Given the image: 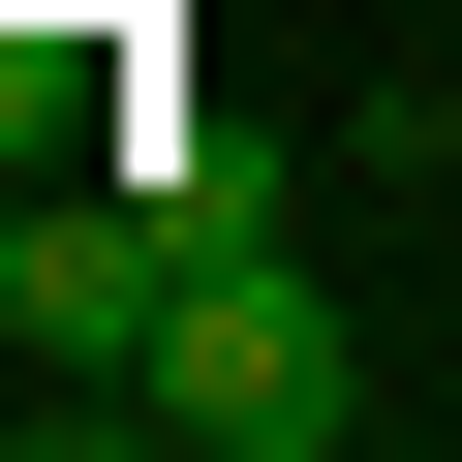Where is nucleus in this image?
<instances>
[{"instance_id": "2", "label": "nucleus", "mask_w": 462, "mask_h": 462, "mask_svg": "<svg viewBox=\"0 0 462 462\" xmlns=\"http://www.w3.org/2000/svg\"><path fill=\"white\" fill-rule=\"evenodd\" d=\"M154 309H185V216L154 185H62V216H0V339H32V370H154Z\"/></svg>"}, {"instance_id": "3", "label": "nucleus", "mask_w": 462, "mask_h": 462, "mask_svg": "<svg viewBox=\"0 0 462 462\" xmlns=\"http://www.w3.org/2000/svg\"><path fill=\"white\" fill-rule=\"evenodd\" d=\"M431 185H462V93H431Z\"/></svg>"}, {"instance_id": "1", "label": "nucleus", "mask_w": 462, "mask_h": 462, "mask_svg": "<svg viewBox=\"0 0 462 462\" xmlns=\"http://www.w3.org/2000/svg\"><path fill=\"white\" fill-rule=\"evenodd\" d=\"M124 431H185V462H339V431H370V370H339L309 247H185V309H154Z\"/></svg>"}]
</instances>
